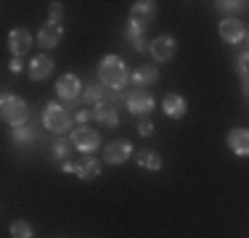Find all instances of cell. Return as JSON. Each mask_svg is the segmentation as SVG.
Masks as SVG:
<instances>
[{
    "label": "cell",
    "mask_w": 249,
    "mask_h": 238,
    "mask_svg": "<svg viewBox=\"0 0 249 238\" xmlns=\"http://www.w3.org/2000/svg\"><path fill=\"white\" fill-rule=\"evenodd\" d=\"M98 77H101V85H106L109 90H124V85L130 82L127 67L120 56H106L98 67Z\"/></svg>",
    "instance_id": "6da1fadb"
},
{
    "label": "cell",
    "mask_w": 249,
    "mask_h": 238,
    "mask_svg": "<svg viewBox=\"0 0 249 238\" xmlns=\"http://www.w3.org/2000/svg\"><path fill=\"white\" fill-rule=\"evenodd\" d=\"M0 111H3V122H8L11 127H24L27 119H29V106L24 98H19V95H11L5 93L3 101H0Z\"/></svg>",
    "instance_id": "7a4b0ae2"
},
{
    "label": "cell",
    "mask_w": 249,
    "mask_h": 238,
    "mask_svg": "<svg viewBox=\"0 0 249 238\" xmlns=\"http://www.w3.org/2000/svg\"><path fill=\"white\" fill-rule=\"evenodd\" d=\"M43 122L51 133L61 135L72 127V117H69V109H64L61 103H48L45 106V114H43Z\"/></svg>",
    "instance_id": "3957f363"
},
{
    "label": "cell",
    "mask_w": 249,
    "mask_h": 238,
    "mask_svg": "<svg viewBox=\"0 0 249 238\" xmlns=\"http://www.w3.org/2000/svg\"><path fill=\"white\" fill-rule=\"evenodd\" d=\"M124 101H127V111L135 117H149L154 111V98L149 90H143V87H135V90H130L124 95Z\"/></svg>",
    "instance_id": "277c9868"
},
{
    "label": "cell",
    "mask_w": 249,
    "mask_h": 238,
    "mask_svg": "<svg viewBox=\"0 0 249 238\" xmlns=\"http://www.w3.org/2000/svg\"><path fill=\"white\" fill-rule=\"evenodd\" d=\"M72 143H74V148H80V151H85V153H90V151H96L98 148V133L96 130H90L88 124H77V130L72 133Z\"/></svg>",
    "instance_id": "5b68a950"
},
{
    "label": "cell",
    "mask_w": 249,
    "mask_h": 238,
    "mask_svg": "<svg viewBox=\"0 0 249 238\" xmlns=\"http://www.w3.org/2000/svg\"><path fill=\"white\" fill-rule=\"evenodd\" d=\"M154 14H157V3L154 0H141V3H135L130 8V24L146 32V24L154 19Z\"/></svg>",
    "instance_id": "8992f818"
},
{
    "label": "cell",
    "mask_w": 249,
    "mask_h": 238,
    "mask_svg": "<svg viewBox=\"0 0 249 238\" xmlns=\"http://www.w3.org/2000/svg\"><path fill=\"white\" fill-rule=\"evenodd\" d=\"M80 90H82V85H80V77L77 74H61L58 77V82H56V93H58V98H64V101H77L80 98Z\"/></svg>",
    "instance_id": "52a82bcc"
},
{
    "label": "cell",
    "mask_w": 249,
    "mask_h": 238,
    "mask_svg": "<svg viewBox=\"0 0 249 238\" xmlns=\"http://www.w3.org/2000/svg\"><path fill=\"white\" fill-rule=\"evenodd\" d=\"M149 51H151V56L157 58V61H170V58L175 56V51H178V43H175V37H170V34H159V37H154Z\"/></svg>",
    "instance_id": "ba28073f"
},
{
    "label": "cell",
    "mask_w": 249,
    "mask_h": 238,
    "mask_svg": "<svg viewBox=\"0 0 249 238\" xmlns=\"http://www.w3.org/2000/svg\"><path fill=\"white\" fill-rule=\"evenodd\" d=\"M130 153H133V146H130L127 140H111L109 146H106V153L104 159L109 164H122L130 159Z\"/></svg>",
    "instance_id": "9c48e42d"
},
{
    "label": "cell",
    "mask_w": 249,
    "mask_h": 238,
    "mask_svg": "<svg viewBox=\"0 0 249 238\" xmlns=\"http://www.w3.org/2000/svg\"><path fill=\"white\" fill-rule=\"evenodd\" d=\"M220 37L228 45L241 43V40H244V24H241L239 19H223L220 21Z\"/></svg>",
    "instance_id": "30bf717a"
},
{
    "label": "cell",
    "mask_w": 249,
    "mask_h": 238,
    "mask_svg": "<svg viewBox=\"0 0 249 238\" xmlns=\"http://www.w3.org/2000/svg\"><path fill=\"white\" fill-rule=\"evenodd\" d=\"M8 48L16 58L24 56L29 48H32V34H29L27 29H14V32L8 34Z\"/></svg>",
    "instance_id": "8fae6325"
},
{
    "label": "cell",
    "mask_w": 249,
    "mask_h": 238,
    "mask_svg": "<svg viewBox=\"0 0 249 238\" xmlns=\"http://www.w3.org/2000/svg\"><path fill=\"white\" fill-rule=\"evenodd\" d=\"M93 119H96L98 124H104V127H117L120 124V114H117L114 103H96V109H93Z\"/></svg>",
    "instance_id": "7c38bea8"
},
{
    "label": "cell",
    "mask_w": 249,
    "mask_h": 238,
    "mask_svg": "<svg viewBox=\"0 0 249 238\" xmlns=\"http://www.w3.org/2000/svg\"><path fill=\"white\" fill-rule=\"evenodd\" d=\"M61 37H64V27L61 24H51V21L37 32V43L43 48H56L58 43H61Z\"/></svg>",
    "instance_id": "4fadbf2b"
},
{
    "label": "cell",
    "mask_w": 249,
    "mask_h": 238,
    "mask_svg": "<svg viewBox=\"0 0 249 238\" xmlns=\"http://www.w3.org/2000/svg\"><path fill=\"white\" fill-rule=\"evenodd\" d=\"M162 109H164V114H167L170 119H180V117H186L188 106H186V98H180L178 93H170V95H164Z\"/></svg>",
    "instance_id": "5bb4252c"
},
{
    "label": "cell",
    "mask_w": 249,
    "mask_h": 238,
    "mask_svg": "<svg viewBox=\"0 0 249 238\" xmlns=\"http://www.w3.org/2000/svg\"><path fill=\"white\" fill-rule=\"evenodd\" d=\"M228 148L236 156H249V130H233L228 135Z\"/></svg>",
    "instance_id": "9a60e30c"
},
{
    "label": "cell",
    "mask_w": 249,
    "mask_h": 238,
    "mask_svg": "<svg viewBox=\"0 0 249 238\" xmlns=\"http://www.w3.org/2000/svg\"><path fill=\"white\" fill-rule=\"evenodd\" d=\"M53 71V58L51 56H35L32 64H29V77H32L35 82L37 80H45Z\"/></svg>",
    "instance_id": "2e32d148"
},
{
    "label": "cell",
    "mask_w": 249,
    "mask_h": 238,
    "mask_svg": "<svg viewBox=\"0 0 249 238\" xmlns=\"http://www.w3.org/2000/svg\"><path fill=\"white\" fill-rule=\"evenodd\" d=\"M157 80H159V71H157V67H151V64H143V67H138L133 71L135 85H154Z\"/></svg>",
    "instance_id": "e0dca14e"
},
{
    "label": "cell",
    "mask_w": 249,
    "mask_h": 238,
    "mask_svg": "<svg viewBox=\"0 0 249 238\" xmlns=\"http://www.w3.org/2000/svg\"><path fill=\"white\" fill-rule=\"evenodd\" d=\"M124 40L133 45V51H149V43H146L143 29L133 27V24H127V29H124Z\"/></svg>",
    "instance_id": "ac0fdd59"
},
{
    "label": "cell",
    "mask_w": 249,
    "mask_h": 238,
    "mask_svg": "<svg viewBox=\"0 0 249 238\" xmlns=\"http://www.w3.org/2000/svg\"><path fill=\"white\" fill-rule=\"evenodd\" d=\"M135 162H138V167H143V170H159V167H162V159H159L157 151H141V153H135Z\"/></svg>",
    "instance_id": "d6986e66"
},
{
    "label": "cell",
    "mask_w": 249,
    "mask_h": 238,
    "mask_svg": "<svg viewBox=\"0 0 249 238\" xmlns=\"http://www.w3.org/2000/svg\"><path fill=\"white\" fill-rule=\"evenodd\" d=\"M77 175H80L82 180H93L96 175H101V164L96 159H85V162L77 167Z\"/></svg>",
    "instance_id": "ffe728a7"
},
{
    "label": "cell",
    "mask_w": 249,
    "mask_h": 238,
    "mask_svg": "<svg viewBox=\"0 0 249 238\" xmlns=\"http://www.w3.org/2000/svg\"><path fill=\"white\" fill-rule=\"evenodd\" d=\"M35 140H37V130H32V127L14 130V143H19V146H27V143H35Z\"/></svg>",
    "instance_id": "44dd1931"
},
{
    "label": "cell",
    "mask_w": 249,
    "mask_h": 238,
    "mask_svg": "<svg viewBox=\"0 0 249 238\" xmlns=\"http://www.w3.org/2000/svg\"><path fill=\"white\" fill-rule=\"evenodd\" d=\"M11 236L14 238H32V225L24 222V220H19V222L11 225Z\"/></svg>",
    "instance_id": "7402d4cb"
},
{
    "label": "cell",
    "mask_w": 249,
    "mask_h": 238,
    "mask_svg": "<svg viewBox=\"0 0 249 238\" xmlns=\"http://www.w3.org/2000/svg\"><path fill=\"white\" fill-rule=\"evenodd\" d=\"M72 148H74V143H72V140L58 138V140H56V146H53V156H56V159H67Z\"/></svg>",
    "instance_id": "603a6c76"
},
{
    "label": "cell",
    "mask_w": 249,
    "mask_h": 238,
    "mask_svg": "<svg viewBox=\"0 0 249 238\" xmlns=\"http://www.w3.org/2000/svg\"><path fill=\"white\" fill-rule=\"evenodd\" d=\"M82 98L88 101V103H104V90H101V87H88L85 93H82Z\"/></svg>",
    "instance_id": "cb8c5ba5"
},
{
    "label": "cell",
    "mask_w": 249,
    "mask_h": 238,
    "mask_svg": "<svg viewBox=\"0 0 249 238\" xmlns=\"http://www.w3.org/2000/svg\"><path fill=\"white\" fill-rule=\"evenodd\" d=\"M48 14H51V24H61V14H64V8H61V3H51V11H48Z\"/></svg>",
    "instance_id": "d4e9b609"
},
{
    "label": "cell",
    "mask_w": 249,
    "mask_h": 238,
    "mask_svg": "<svg viewBox=\"0 0 249 238\" xmlns=\"http://www.w3.org/2000/svg\"><path fill=\"white\" fill-rule=\"evenodd\" d=\"M239 69H241V77H249V51L239 56Z\"/></svg>",
    "instance_id": "484cf974"
},
{
    "label": "cell",
    "mask_w": 249,
    "mask_h": 238,
    "mask_svg": "<svg viewBox=\"0 0 249 238\" xmlns=\"http://www.w3.org/2000/svg\"><path fill=\"white\" fill-rule=\"evenodd\" d=\"M215 5H217L220 11H225V14H231V11H241L247 3H215Z\"/></svg>",
    "instance_id": "4316f807"
},
{
    "label": "cell",
    "mask_w": 249,
    "mask_h": 238,
    "mask_svg": "<svg viewBox=\"0 0 249 238\" xmlns=\"http://www.w3.org/2000/svg\"><path fill=\"white\" fill-rule=\"evenodd\" d=\"M138 133L141 135H151L154 133V124L149 122V119H141V122H138Z\"/></svg>",
    "instance_id": "83f0119b"
},
{
    "label": "cell",
    "mask_w": 249,
    "mask_h": 238,
    "mask_svg": "<svg viewBox=\"0 0 249 238\" xmlns=\"http://www.w3.org/2000/svg\"><path fill=\"white\" fill-rule=\"evenodd\" d=\"M88 119H93V111H77V122L80 124H85Z\"/></svg>",
    "instance_id": "f1b7e54d"
},
{
    "label": "cell",
    "mask_w": 249,
    "mask_h": 238,
    "mask_svg": "<svg viewBox=\"0 0 249 238\" xmlns=\"http://www.w3.org/2000/svg\"><path fill=\"white\" fill-rule=\"evenodd\" d=\"M11 71H14V74H19V71H21V61H19V58H14V61H11V67H8Z\"/></svg>",
    "instance_id": "f546056e"
},
{
    "label": "cell",
    "mask_w": 249,
    "mask_h": 238,
    "mask_svg": "<svg viewBox=\"0 0 249 238\" xmlns=\"http://www.w3.org/2000/svg\"><path fill=\"white\" fill-rule=\"evenodd\" d=\"M80 164H72V162H64V172H77Z\"/></svg>",
    "instance_id": "4dcf8cb0"
},
{
    "label": "cell",
    "mask_w": 249,
    "mask_h": 238,
    "mask_svg": "<svg viewBox=\"0 0 249 238\" xmlns=\"http://www.w3.org/2000/svg\"><path fill=\"white\" fill-rule=\"evenodd\" d=\"M244 95L249 98V77H244Z\"/></svg>",
    "instance_id": "1f68e13d"
}]
</instances>
